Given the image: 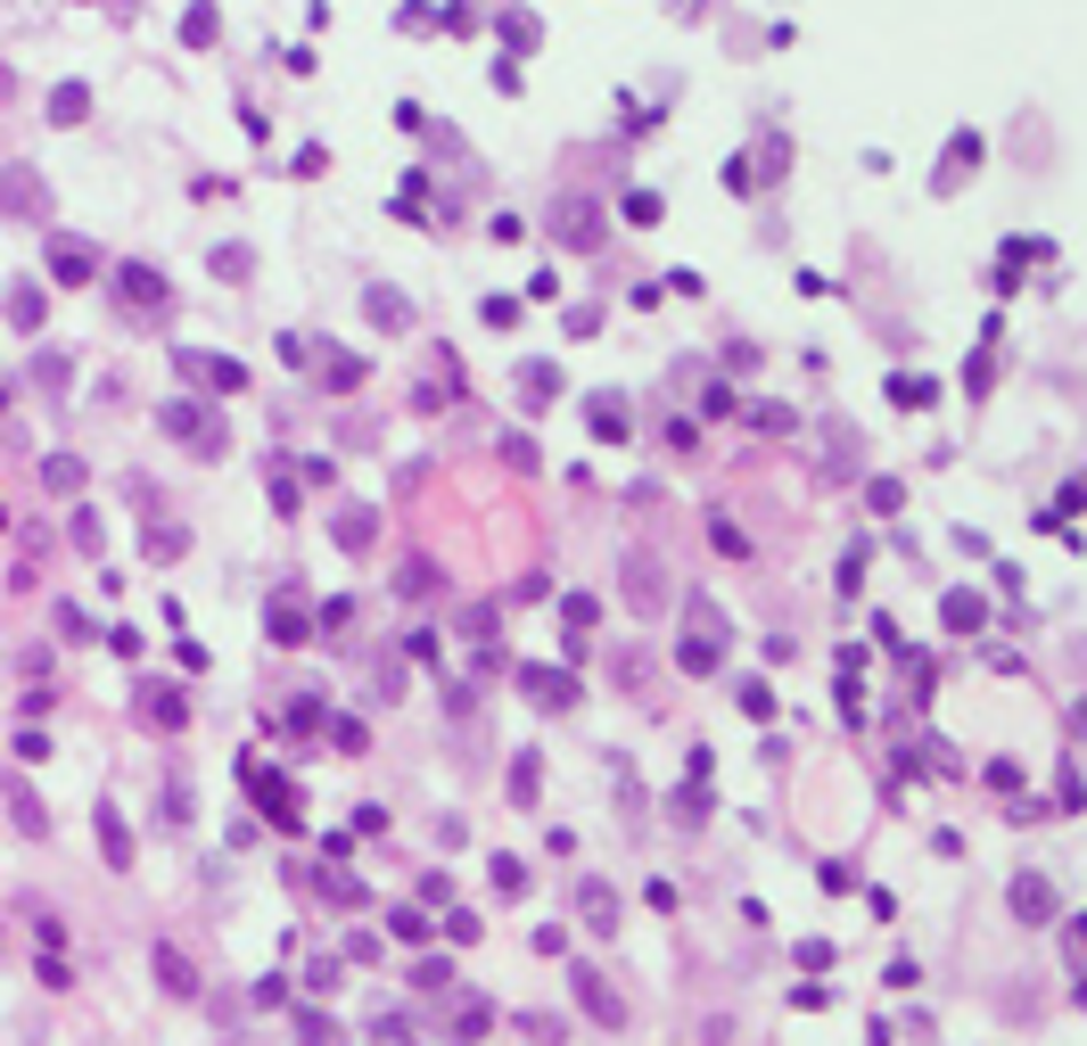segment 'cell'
<instances>
[{"label":"cell","instance_id":"obj_1","mask_svg":"<svg viewBox=\"0 0 1087 1046\" xmlns=\"http://www.w3.org/2000/svg\"><path fill=\"white\" fill-rule=\"evenodd\" d=\"M675 668L684 676H717L725 668V610L717 601H684V652H675Z\"/></svg>","mask_w":1087,"mask_h":1046},{"label":"cell","instance_id":"obj_2","mask_svg":"<svg viewBox=\"0 0 1087 1046\" xmlns=\"http://www.w3.org/2000/svg\"><path fill=\"white\" fill-rule=\"evenodd\" d=\"M544 231H552L561 247H577V256H601V231L610 223H601V206L585 198V190H561V198L544 206Z\"/></svg>","mask_w":1087,"mask_h":1046},{"label":"cell","instance_id":"obj_3","mask_svg":"<svg viewBox=\"0 0 1087 1046\" xmlns=\"http://www.w3.org/2000/svg\"><path fill=\"white\" fill-rule=\"evenodd\" d=\"M619 594H626V610H635V618H659V610L675 601V594H668V569H659L651 552H626V569H619Z\"/></svg>","mask_w":1087,"mask_h":1046},{"label":"cell","instance_id":"obj_4","mask_svg":"<svg viewBox=\"0 0 1087 1046\" xmlns=\"http://www.w3.org/2000/svg\"><path fill=\"white\" fill-rule=\"evenodd\" d=\"M569 989H577L585 1022H601V1030H626V997L610 989V972H594V964H569Z\"/></svg>","mask_w":1087,"mask_h":1046},{"label":"cell","instance_id":"obj_5","mask_svg":"<svg viewBox=\"0 0 1087 1046\" xmlns=\"http://www.w3.org/2000/svg\"><path fill=\"white\" fill-rule=\"evenodd\" d=\"M173 372H182V379H198L207 396H231V388H247V363H231V355H207V346H173Z\"/></svg>","mask_w":1087,"mask_h":1046},{"label":"cell","instance_id":"obj_6","mask_svg":"<svg viewBox=\"0 0 1087 1046\" xmlns=\"http://www.w3.org/2000/svg\"><path fill=\"white\" fill-rule=\"evenodd\" d=\"M577 923H585V932H594V939H610V932H619V923H626L619 890H610V881H601V874H594V881H577Z\"/></svg>","mask_w":1087,"mask_h":1046},{"label":"cell","instance_id":"obj_7","mask_svg":"<svg viewBox=\"0 0 1087 1046\" xmlns=\"http://www.w3.org/2000/svg\"><path fill=\"white\" fill-rule=\"evenodd\" d=\"M166 437H190L198 453H223V421H215L207 404H190V396H182V404H166Z\"/></svg>","mask_w":1087,"mask_h":1046},{"label":"cell","instance_id":"obj_8","mask_svg":"<svg viewBox=\"0 0 1087 1046\" xmlns=\"http://www.w3.org/2000/svg\"><path fill=\"white\" fill-rule=\"evenodd\" d=\"M91 832H99V858H108L115 874H124V865H132V824H124V807H115V800H99V807H91Z\"/></svg>","mask_w":1087,"mask_h":1046},{"label":"cell","instance_id":"obj_9","mask_svg":"<svg viewBox=\"0 0 1087 1046\" xmlns=\"http://www.w3.org/2000/svg\"><path fill=\"white\" fill-rule=\"evenodd\" d=\"M50 272H58V281H99V247L75 240V231H58V240H50Z\"/></svg>","mask_w":1087,"mask_h":1046},{"label":"cell","instance_id":"obj_10","mask_svg":"<svg viewBox=\"0 0 1087 1046\" xmlns=\"http://www.w3.org/2000/svg\"><path fill=\"white\" fill-rule=\"evenodd\" d=\"M41 198H50V182H41L34 166H9V173H0V215H41Z\"/></svg>","mask_w":1087,"mask_h":1046},{"label":"cell","instance_id":"obj_11","mask_svg":"<svg viewBox=\"0 0 1087 1046\" xmlns=\"http://www.w3.org/2000/svg\"><path fill=\"white\" fill-rule=\"evenodd\" d=\"M520 692L536 701V709H569V701H577V676H561V668H520Z\"/></svg>","mask_w":1087,"mask_h":1046},{"label":"cell","instance_id":"obj_12","mask_svg":"<svg viewBox=\"0 0 1087 1046\" xmlns=\"http://www.w3.org/2000/svg\"><path fill=\"white\" fill-rule=\"evenodd\" d=\"M0 791H9V816H17V832H25V841H50V807L34 800V783H25V775H9Z\"/></svg>","mask_w":1087,"mask_h":1046},{"label":"cell","instance_id":"obj_13","mask_svg":"<svg viewBox=\"0 0 1087 1046\" xmlns=\"http://www.w3.org/2000/svg\"><path fill=\"white\" fill-rule=\"evenodd\" d=\"M141 717H149L157 733H182V726H190V701H182L173 684H141Z\"/></svg>","mask_w":1087,"mask_h":1046},{"label":"cell","instance_id":"obj_14","mask_svg":"<svg viewBox=\"0 0 1087 1046\" xmlns=\"http://www.w3.org/2000/svg\"><path fill=\"white\" fill-rule=\"evenodd\" d=\"M115 297H132V305H141V314H157V305H166V297H173V289H166V281H157V272H149V264H115Z\"/></svg>","mask_w":1087,"mask_h":1046},{"label":"cell","instance_id":"obj_15","mask_svg":"<svg viewBox=\"0 0 1087 1046\" xmlns=\"http://www.w3.org/2000/svg\"><path fill=\"white\" fill-rule=\"evenodd\" d=\"M363 314H371V330H413V305H404V289H388V281L363 289Z\"/></svg>","mask_w":1087,"mask_h":1046},{"label":"cell","instance_id":"obj_16","mask_svg":"<svg viewBox=\"0 0 1087 1046\" xmlns=\"http://www.w3.org/2000/svg\"><path fill=\"white\" fill-rule=\"evenodd\" d=\"M1013 915L1022 923H1054V881L1047 874H1013Z\"/></svg>","mask_w":1087,"mask_h":1046},{"label":"cell","instance_id":"obj_17","mask_svg":"<svg viewBox=\"0 0 1087 1046\" xmlns=\"http://www.w3.org/2000/svg\"><path fill=\"white\" fill-rule=\"evenodd\" d=\"M157 989H166V997H198V964H190L173 939L157 948Z\"/></svg>","mask_w":1087,"mask_h":1046},{"label":"cell","instance_id":"obj_18","mask_svg":"<svg viewBox=\"0 0 1087 1046\" xmlns=\"http://www.w3.org/2000/svg\"><path fill=\"white\" fill-rule=\"evenodd\" d=\"M264 627H272V643H305V627H314V618H305V601H297V594H272Z\"/></svg>","mask_w":1087,"mask_h":1046},{"label":"cell","instance_id":"obj_19","mask_svg":"<svg viewBox=\"0 0 1087 1046\" xmlns=\"http://www.w3.org/2000/svg\"><path fill=\"white\" fill-rule=\"evenodd\" d=\"M9 321H17V330H41V321H50V297H41V281H9Z\"/></svg>","mask_w":1087,"mask_h":1046},{"label":"cell","instance_id":"obj_20","mask_svg":"<svg viewBox=\"0 0 1087 1046\" xmlns=\"http://www.w3.org/2000/svg\"><path fill=\"white\" fill-rule=\"evenodd\" d=\"M536 800H544V758L520 750V758H511V807H536Z\"/></svg>","mask_w":1087,"mask_h":1046},{"label":"cell","instance_id":"obj_21","mask_svg":"<svg viewBox=\"0 0 1087 1046\" xmlns=\"http://www.w3.org/2000/svg\"><path fill=\"white\" fill-rule=\"evenodd\" d=\"M552 396H561V372H552V363H520V404L536 412V404H552Z\"/></svg>","mask_w":1087,"mask_h":1046},{"label":"cell","instance_id":"obj_22","mask_svg":"<svg viewBox=\"0 0 1087 1046\" xmlns=\"http://www.w3.org/2000/svg\"><path fill=\"white\" fill-rule=\"evenodd\" d=\"M91 115V83H58L50 92V124H83Z\"/></svg>","mask_w":1087,"mask_h":1046},{"label":"cell","instance_id":"obj_23","mask_svg":"<svg viewBox=\"0 0 1087 1046\" xmlns=\"http://www.w3.org/2000/svg\"><path fill=\"white\" fill-rule=\"evenodd\" d=\"M980 166V141L964 132V141H948V157H939V190H956V173H973Z\"/></svg>","mask_w":1087,"mask_h":1046},{"label":"cell","instance_id":"obj_24","mask_svg":"<svg viewBox=\"0 0 1087 1046\" xmlns=\"http://www.w3.org/2000/svg\"><path fill=\"white\" fill-rule=\"evenodd\" d=\"M437 585H445V577H437L429 561H404V569H395V594H404V601H429Z\"/></svg>","mask_w":1087,"mask_h":1046},{"label":"cell","instance_id":"obj_25","mask_svg":"<svg viewBox=\"0 0 1087 1046\" xmlns=\"http://www.w3.org/2000/svg\"><path fill=\"white\" fill-rule=\"evenodd\" d=\"M330 536L346 544V552H363V544H371V511H363V503H346V511H338V527H330Z\"/></svg>","mask_w":1087,"mask_h":1046},{"label":"cell","instance_id":"obj_26","mask_svg":"<svg viewBox=\"0 0 1087 1046\" xmlns=\"http://www.w3.org/2000/svg\"><path fill=\"white\" fill-rule=\"evenodd\" d=\"M41 486H50V495H75V486H83V462H75V453H50V462H41Z\"/></svg>","mask_w":1087,"mask_h":1046},{"label":"cell","instance_id":"obj_27","mask_svg":"<svg viewBox=\"0 0 1087 1046\" xmlns=\"http://www.w3.org/2000/svg\"><path fill=\"white\" fill-rule=\"evenodd\" d=\"M503 41H511V50H536V41H544V17H536V9H511V17H503Z\"/></svg>","mask_w":1087,"mask_h":1046},{"label":"cell","instance_id":"obj_28","mask_svg":"<svg viewBox=\"0 0 1087 1046\" xmlns=\"http://www.w3.org/2000/svg\"><path fill=\"white\" fill-rule=\"evenodd\" d=\"M182 552H190V527H166V520H157V527H149V561H182Z\"/></svg>","mask_w":1087,"mask_h":1046},{"label":"cell","instance_id":"obj_29","mask_svg":"<svg viewBox=\"0 0 1087 1046\" xmlns=\"http://www.w3.org/2000/svg\"><path fill=\"white\" fill-rule=\"evenodd\" d=\"M281 783H289V775H256V800L272 807V816H281V824H297V800H289Z\"/></svg>","mask_w":1087,"mask_h":1046},{"label":"cell","instance_id":"obj_30","mask_svg":"<svg viewBox=\"0 0 1087 1046\" xmlns=\"http://www.w3.org/2000/svg\"><path fill=\"white\" fill-rule=\"evenodd\" d=\"M215 34H223V17H215V9H190V17H182V41H198V50H207Z\"/></svg>","mask_w":1087,"mask_h":1046},{"label":"cell","instance_id":"obj_31","mask_svg":"<svg viewBox=\"0 0 1087 1046\" xmlns=\"http://www.w3.org/2000/svg\"><path fill=\"white\" fill-rule=\"evenodd\" d=\"M388 923H395V939H413V948H420V939H429V915H420V907H395Z\"/></svg>","mask_w":1087,"mask_h":1046},{"label":"cell","instance_id":"obj_32","mask_svg":"<svg viewBox=\"0 0 1087 1046\" xmlns=\"http://www.w3.org/2000/svg\"><path fill=\"white\" fill-rule=\"evenodd\" d=\"M890 396H899V404H915V412H923V404H931L939 388H931V379H915V372H906V379H890Z\"/></svg>","mask_w":1087,"mask_h":1046},{"label":"cell","instance_id":"obj_33","mask_svg":"<svg viewBox=\"0 0 1087 1046\" xmlns=\"http://www.w3.org/2000/svg\"><path fill=\"white\" fill-rule=\"evenodd\" d=\"M297 1046H338V1030L321 1013H297Z\"/></svg>","mask_w":1087,"mask_h":1046},{"label":"cell","instance_id":"obj_34","mask_svg":"<svg viewBox=\"0 0 1087 1046\" xmlns=\"http://www.w3.org/2000/svg\"><path fill=\"white\" fill-rule=\"evenodd\" d=\"M215 281H247V247H215Z\"/></svg>","mask_w":1087,"mask_h":1046},{"label":"cell","instance_id":"obj_35","mask_svg":"<svg viewBox=\"0 0 1087 1046\" xmlns=\"http://www.w3.org/2000/svg\"><path fill=\"white\" fill-rule=\"evenodd\" d=\"M594 429H601V437H610V446H619V437H626V412H619V404H610V396H601V404H594Z\"/></svg>","mask_w":1087,"mask_h":1046},{"label":"cell","instance_id":"obj_36","mask_svg":"<svg viewBox=\"0 0 1087 1046\" xmlns=\"http://www.w3.org/2000/svg\"><path fill=\"white\" fill-rule=\"evenodd\" d=\"M948 627H980V594H948Z\"/></svg>","mask_w":1087,"mask_h":1046},{"label":"cell","instance_id":"obj_37","mask_svg":"<svg viewBox=\"0 0 1087 1046\" xmlns=\"http://www.w3.org/2000/svg\"><path fill=\"white\" fill-rule=\"evenodd\" d=\"M865 503H874V511H899L906 495H899V478H874V486H865Z\"/></svg>","mask_w":1087,"mask_h":1046},{"label":"cell","instance_id":"obj_38","mask_svg":"<svg viewBox=\"0 0 1087 1046\" xmlns=\"http://www.w3.org/2000/svg\"><path fill=\"white\" fill-rule=\"evenodd\" d=\"M413 981H420V989H453V964H445V956H429V964H420Z\"/></svg>","mask_w":1087,"mask_h":1046},{"label":"cell","instance_id":"obj_39","mask_svg":"<svg viewBox=\"0 0 1087 1046\" xmlns=\"http://www.w3.org/2000/svg\"><path fill=\"white\" fill-rule=\"evenodd\" d=\"M330 388H363V363L355 355H330Z\"/></svg>","mask_w":1087,"mask_h":1046},{"label":"cell","instance_id":"obj_40","mask_svg":"<svg viewBox=\"0 0 1087 1046\" xmlns=\"http://www.w3.org/2000/svg\"><path fill=\"white\" fill-rule=\"evenodd\" d=\"M742 709H750V717H774V692L758 684V676H750V684H742Z\"/></svg>","mask_w":1087,"mask_h":1046},{"label":"cell","instance_id":"obj_41","mask_svg":"<svg viewBox=\"0 0 1087 1046\" xmlns=\"http://www.w3.org/2000/svg\"><path fill=\"white\" fill-rule=\"evenodd\" d=\"M494 890H527V865L520 858H494Z\"/></svg>","mask_w":1087,"mask_h":1046}]
</instances>
